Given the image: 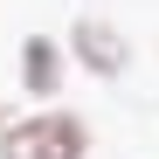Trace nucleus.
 Segmentation results:
<instances>
[{"instance_id":"obj_1","label":"nucleus","mask_w":159,"mask_h":159,"mask_svg":"<svg viewBox=\"0 0 159 159\" xmlns=\"http://www.w3.org/2000/svg\"><path fill=\"white\" fill-rule=\"evenodd\" d=\"M0 159H90V125L76 111H28L0 125Z\"/></svg>"},{"instance_id":"obj_2","label":"nucleus","mask_w":159,"mask_h":159,"mask_svg":"<svg viewBox=\"0 0 159 159\" xmlns=\"http://www.w3.org/2000/svg\"><path fill=\"white\" fill-rule=\"evenodd\" d=\"M62 56H76V69L104 76V83H118V76L131 69V42H125L104 14H76L69 35H62Z\"/></svg>"},{"instance_id":"obj_3","label":"nucleus","mask_w":159,"mask_h":159,"mask_svg":"<svg viewBox=\"0 0 159 159\" xmlns=\"http://www.w3.org/2000/svg\"><path fill=\"white\" fill-rule=\"evenodd\" d=\"M21 90L28 97H56L62 90V42L56 35H28L21 42Z\"/></svg>"},{"instance_id":"obj_4","label":"nucleus","mask_w":159,"mask_h":159,"mask_svg":"<svg viewBox=\"0 0 159 159\" xmlns=\"http://www.w3.org/2000/svg\"><path fill=\"white\" fill-rule=\"evenodd\" d=\"M7 118H14V111H7V104H0V125H7Z\"/></svg>"}]
</instances>
